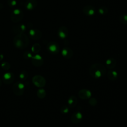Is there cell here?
Wrapping results in <instances>:
<instances>
[{
  "mask_svg": "<svg viewBox=\"0 0 127 127\" xmlns=\"http://www.w3.org/2000/svg\"><path fill=\"white\" fill-rule=\"evenodd\" d=\"M105 66L100 63H95L91 65L89 69L90 76L93 78H98L103 77L106 73Z\"/></svg>",
  "mask_w": 127,
  "mask_h": 127,
  "instance_id": "cell-1",
  "label": "cell"
},
{
  "mask_svg": "<svg viewBox=\"0 0 127 127\" xmlns=\"http://www.w3.org/2000/svg\"><path fill=\"white\" fill-rule=\"evenodd\" d=\"M13 43L17 48L24 49L28 45L29 39L27 36L24 34H18L15 37Z\"/></svg>",
  "mask_w": 127,
  "mask_h": 127,
  "instance_id": "cell-2",
  "label": "cell"
},
{
  "mask_svg": "<svg viewBox=\"0 0 127 127\" xmlns=\"http://www.w3.org/2000/svg\"><path fill=\"white\" fill-rule=\"evenodd\" d=\"M14 93L17 96H21L24 92V85L20 81H17L14 84L12 87Z\"/></svg>",
  "mask_w": 127,
  "mask_h": 127,
  "instance_id": "cell-3",
  "label": "cell"
},
{
  "mask_svg": "<svg viewBox=\"0 0 127 127\" xmlns=\"http://www.w3.org/2000/svg\"><path fill=\"white\" fill-rule=\"evenodd\" d=\"M32 82L38 87H43L46 85V81L45 78L40 75H35L32 78Z\"/></svg>",
  "mask_w": 127,
  "mask_h": 127,
  "instance_id": "cell-4",
  "label": "cell"
},
{
  "mask_svg": "<svg viewBox=\"0 0 127 127\" xmlns=\"http://www.w3.org/2000/svg\"><path fill=\"white\" fill-rule=\"evenodd\" d=\"M23 17V13L20 9H15L11 14V20L14 22H18L20 21Z\"/></svg>",
  "mask_w": 127,
  "mask_h": 127,
  "instance_id": "cell-5",
  "label": "cell"
},
{
  "mask_svg": "<svg viewBox=\"0 0 127 127\" xmlns=\"http://www.w3.org/2000/svg\"><path fill=\"white\" fill-rule=\"evenodd\" d=\"M47 49L50 53L55 54L59 52L60 47L57 43L55 42H50L48 44Z\"/></svg>",
  "mask_w": 127,
  "mask_h": 127,
  "instance_id": "cell-6",
  "label": "cell"
},
{
  "mask_svg": "<svg viewBox=\"0 0 127 127\" xmlns=\"http://www.w3.org/2000/svg\"><path fill=\"white\" fill-rule=\"evenodd\" d=\"M31 63L33 65L36 67H40L43 64L44 60L39 55H36L31 58Z\"/></svg>",
  "mask_w": 127,
  "mask_h": 127,
  "instance_id": "cell-7",
  "label": "cell"
},
{
  "mask_svg": "<svg viewBox=\"0 0 127 127\" xmlns=\"http://www.w3.org/2000/svg\"><path fill=\"white\" fill-rule=\"evenodd\" d=\"M15 79L14 75L11 72H6L3 74L2 80L5 84L9 85L13 82Z\"/></svg>",
  "mask_w": 127,
  "mask_h": 127,
  "instance_id": "cell-8",
  "label": "cell"
},
{
  "mask_svg": "<svg viewBox=\"0 0 127 127\" xmlns=\"http://www.w3.org/2000/svg\"><path fill=\"white\" fill-rule=\"evenodd\" d=\"M78 96L83 100H87L91 97V93L88 89H82L78 92Z\"/></svg>",
  "mask_w": 127,
  "mask_h": 127,
  "instance_id": "cell-9",
  "label": "cell"
},
{
  "mask_svg": "<svg viewBox=\"0 0 127 127\" xmlns=\"http://www.w3.org/2000/svg\"><path fill=\"white\" fill-rule=\"evenodd\" d=\"M82 119V115L79 112H76L73 113L71 117V121L72 123L77 124L80 123Z\"/></svg>",
  "mask_w": 127,
  "mask_h": 127,
  "instance_id": "cell-10",
  "label": "cell"
},
{
  "mask_svg": "<svg viewBox=\"0 0 127 127\" xmlns=\"http://www.w3.org/2000/svg\"><path fill=\"white\" fill-rule=\"evenodd\" d=\"M62 55L65 58L70 59L73 55V52L70 48L65 47L62 51Z\"/></svg>",
  "mask_w": 127,
  "mask_h": 127,
  "instance_id": "cell-11",
  "label": "cell"
},
{
  "mask_svg": "<svg viewBox=\"0 0 127 127\" xmlns=\"http://www.w3.org/2000/svg\"><path fill=\"white\" fill-rule=\"evenodd\" d=\"M117 64L116 60L112 57H110L106 61V66L109 69H112L114 68Z\"/></svg>",
  "mask_w": 127,
  "mask_h": 127,
  "instance_id": "cell-12",
  "label": "cell"
},
{
  "mask_svg": "<svg viewBox=\"0 0 127 127\" xmlns=\"http://www.w3.org/2000/svg\"><path fill=\"white\" fill-rule=\"evenodd\" d=\"M83 12L87 16H92L94 14L95 10L94 7L91 5H87L83 8Z\"/></svg>",
  "mask_w": 127,
  "mask_h": 127,
  "instance_id": "cell-13",
  "label": "cell"
},
{
  "mask_svg": "<svg viewBox=\"0 0 127 127\" xmlns=\"http://www.w3.org/2000/svg\"><path fill=\"white\" fill-rule=\"evenodd\" d=\"M68 32L67 28L65 26H62L60 27L58 29V34L59 36L62 39L66 38L68 35Z\"/></svg>",
  "mask_w": 127,
  "mask_h": 127,
  "instance_id": "cell-14",
  "label": "cell"
},
{
  "mask_svg": "<svg viewBox=\"0 0 127 127\" xmlns=\"http://www.w3.org/2000/svg\"><path fill=\"white\" fill-rule=\"evenodd\" d=\"M29 34L31 37L34 40L40 39L42 36L41 32L37 29H31L29 32Z\"/></svg>",
  "mask_w": 127,
  "mask_h": 127,
  "instance_id": "cell-15",
  "label": "cell"
},
{
  "mask_svg": "<svg viewBox=\"0 0 127 127\" xmlns=\"http://www.w3.org/2000/svg\"><path fill=\"white\" fill-rule=\"evenodd\" d=\"M107 77L111 81L116 80L118 78V73L115 70L110 69L107 72Z\"/></svg>",
  "mask_w": 127,
  "mask_h": 127,
  "instance_id": "cell-16",
  "label": "cell"
},
{
  "mask_svg": "<svg viewBox=\"0 0 127 127\" xmlns=\"http://www.w3.org/2000/svg\"><path fill=\"white\" fill-rule=\"evenodd\" d=\"M37 5V2L35 0H28L25 3L26 8L29 10L34 8L36 7Z\"/></svg>",
  "mask_w": 127,
  "mask_h": 127,
  "instance_id": "cell-17",
  "label": "cell"
},
{
  "mask_svg": "<svg viewBox=\"0 0 127 127\" xmlns=\"http://www.w3.org/2000/svg\"><path fill=\"white\" fill-rule=\"evenodd\" d=\"M77 104V99L75 96H70L68 100V104L71 108L74 107Z\"/></svg>",
  "mask_w": 127,
  "mask_h": 127,
  "instance_id": "cell-18",
  "label": "cell"
},
{
  "mask_svg": "<svg viewBox=\"0 0 127 127\" xmlns=\"http://www.w3.org/2000/svg\"><path fill=\"white\" fill-rule=\"evenodd\" d=\"M26 28L25 26L23 24H20L15 26L14 27V32L18 34H22L23 33V31L25 30Z\"/></svg>",
  "mask_w": 127,
  "mask_h": 127,
  "instance_id": "cell-19",
  "label": "cell"
},
{
  "mask_svg": "<svg viewBox=\"0 0 127 127\" xmlns=\"http://www.w3.org/2000/svg\"><path fill=\"white\" fill-rule=\"evenodd\" d=\"M37 95L39 98L43 99L46 95V92L44 89L40 88L38 90L37 92Z\"/></svg>",
  "mask_w": 127,
  "mask_h": 127,
  "instance_id": "cell-20",
  "label": "cell"
},
{
  "mask_svg": "<svg viewBox=\"0 0 127 127\" xmlns=\"http://www.w3.org/2000/svg\"><path fill=\"white\" fill-rule=\"evenodd\" d=\"M19 77L21 80L24 81L27 79L28 77V73L25 70H23L20 73L19 75Z\"/></svg>",
  "mask_w": 127,
  "mask_h": 127,
  "instance_id": "cell-21",
  "label": "cell"
},
{
  "mask_svg": "<svg viewBox=\"0 0 127 127\" xmlns=\"http://www.w3.org/2000/svg\"><path fill=\"white\" fill-rule=\"evenodd\" d=\"M40 49H41L40 45L39 44L36 43L33 45V46L31 48V50L32 52L34 53H38L40 51Z\"/></svg>",
  "mask_w": 127,
  "mask_h": 127,
  "instance_id": "cell-22",
  "label": "cell"
},
{
  "mask_svg": "<svg viewBox=\"0 0 127 127\" xmlns=\"http://www.w3.org/2000/svg\"><path fill=\"white\" fill-rule=\"evenodd\" d=\"M1 66L2 68L5 70H8L10 68V64L8 62H2Z\"/></svg>",
  "mask_w": 127,
  "mask_h": 127,
  "instance_id": "cell-23",
  "label": "cell"
},
{
  "mask_svg": "<svg viewBox=\"0 0 127 127\" xmlns=\"http://www.w3.org/2000/svg\"><path fill=\"white\" fill-rule=\"evenodd\" d=\"M89 104L92 106H95L97 104V101L95 98L90 97L89 99Z\"/></svg>",
  "mask_w": 127,
  "mask_h": 127,
  "instance_id": "cell-24",
  "label": "cell"
},
{
  "mask_svg": "<svg viewBox=\"0 0 127 127\" xmlns=\"http://www.w3.org/2000/svg\"><path fill=\"white\" fill-rule=\"evenodd\" d=\"M60 112L62 114H67L69 112V108L67 106L64 105L60 109Z\"/></svg>",
  "mask_w": 127,
  "mask_h": 127,
  "instance_id": "cell-25",
  "label": "cell"
},
{
  "mask_svg": "<svg viewBox=\"0 0 127 127\" xmlns=\"http://www.w3.org/2000/svg\"><path fill=\"white\" fill-rule=\"evenodd\" d=\"M120 21L123 24H127V15H122L120 17Z\"/></svg>",
  "mask_w": 127,
  "mask_h": 127,
  "instance_id": "cell-26",
  "label": "cell"
},
{
  "mask_svg": "<svg viewBox=\"0 0 127 127\" xmlns=\"http://www.w3.org/2000/svg\"><path fill=\"white\" fill-rule=\"evenodd\" d=\"M98 11L101 14H106L108 12V9L105 7H102L99 9Z\"/></svg>",
  "mask_w": 127,
  "mask_h": 127,
  "instance_id": "cell-27",
  "label": "cell"
},
{
  "mask_svg": "<svg viewBox=\"0 0 127 127\" xmlns=\"http://www.w3.org/2000/svg\"><path fill=\"white\" fill-rule=\"evenodd\" d=\"M23 57L25 59H29L32 57V55L31 53L29 51H26L23 54Z\"/></svg>",
  "mask_w": 127,
  "mask_h": 127,
  "instance_id": "cell-28",
  "label": "cell"
},
{
  "mask_svg": "<svg viewBox=\"0 0 127 127\" xmlns=\"http://www.w3.org/2000/svg\"><path fill=\"white\" fill-rule=\"evenodd\" d=\"M8 4L10 7H14L16 4V1L15 0H8Z\"/></svg>",
  "mask_w": 127,
  "mask_h": 127,
  "instance_id": "cell-29",
  "label": "cell"
},
{
  "mask_svg": "<svg viewBox=\"0 0 127 127\" xmlns=\"http://www.w3.org/2000/svg\"><path fill=\"white\" fill-rule=\"evenodd\" d=\"M3 59V55L2 54L0 53V61H1Z\"/></svg>",
  "mask_w": 127,
  "mask_h": 127,
  "instance_id": "cell-30",
  "label": "cell"
},
{
  "mask_svg": "<svg viewBox=\"0 0 127 127\" xmlns=\"http://www.w3.org/2000/svg\"><path fill=\"white\" fill-rule=\"evenodd\" d=\"M1 85H2V81H1V80L0 79V86H1Z\"/></svg>",
  "mask_w": 127,
  "mask_h": 127,
  "instance_id": "cell-31",
  "label": "cell"
},
{
  "mask_svg": "<svg viewBox=\"0 0 127 127\" xmlns=\"http://www.w3.org/2000/svg\"><path fill=\"white\" fill-rule=\"evenodd\" d=\"M70 127V126H69V127Z\"/></svg>",
  "mask_w": 127,
  "mask_h": 127,
  "instance_id": "cell-32",
  "label": "cell"
}]
</instances>
